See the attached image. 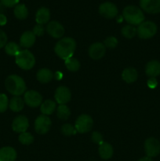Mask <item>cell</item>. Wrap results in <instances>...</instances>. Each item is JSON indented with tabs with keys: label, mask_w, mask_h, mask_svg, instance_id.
I'll use <instances>...</instances> for the list:
<instances>
[{
	"label": "cell",
	"mask_w": 160,
	"mask_h": 161,
	"mask_svg": "<svg viewBox=\"0 0 160 161\" xmlns=\"http://www.w3.org/2000/svg\"><path fill=\"white\" fill-rule=\"evenodd\" d=\"M51 125V119L47 116L42 114L35 121V130L39 135H45L50 130Z\"/></svg>",
	"instance_id": "ba28073f"
},
{
	"label": "cell",
	"mask_w": 160,
	"mask_h": 161,
	"mask_svg": "<svg viewBox=\"0 0 160 161\" xmlns=\"http://www.w3.org/2000/svg\"><path fill=\"white\" fill-rule=\"evenodd\" d=\"M123 19L130 25H139L144 21V14L141 8L130 5L124 8L122 11Z\"/></svg>",
	"instance_id": "3957f363"
},
{
	"label": "cell",
	"mask_w": 160,
	"mask_h": 161,
	"mask_svg": "<svg viewBox=\"0 0 160 161\" xmlns=\"http://www.w3.org/2000/svg\"><path fill=\"white\" fill-rule=\"evenodd\" d=\"M5 7H15L19 3V0H0Z\"/></svg>",
	"instance_id": "d590c367"
},
{
	"label": "cell",
	"mask_w": 160,
	"mask_h": 161,
	"mask_svg": "<svg viewBox=\"0 0 160 161\" xmlns=\"http://www.w3.org/2000/svg\"><path fill=\"white\" fill-rule=\"evenodd\" d=\"M19 142L22 145L28 146V145H31L33 143L34 137L31 134L28 133V132H24V133L20 134V135H19Z\"/></svg>",
	"instance_id": "f546056e"
},
{
	"label": "cell",
	"mask_w": 160,
	"mask_h": 161,
	"mask_svg": "<svg viewBox=\"0 0 160 161\" xmlns=\"http://www.w3.org/2000/svg\"><path fill=\"white\" fill-rule=\"evenodd\" d=\"M44 31H45V28L43 25H39V24H37L32 30V32L35 36H42L44 34Z\"/></svg>",
	"instance_id": "e575fe53"
},
{
	"label": "cell",
	"mask_w": 160,
	"mask_h": 161,
	"mask_svg": "<svg viewBox=\"0 0 160 161\" xmlns=\"http://www.w3.org/2000/svg\"><path fill=\"white\" fill-rule=\"evenodd\" d=\"M9 107V101L7 96L5 94H0V113L6 111Z\"/></svg>",
	"instance_id": "1f68e13d"
},
{
	"label": "cell",
	"mask_w": 160,
	"mask_h": 161,
	"mask_svg": "<svg viewBox=\"0 0 160 161\" xmlns=\"http://www.w3.org/2000/svg\"><path fill=\"white\" fill-rule=\"evenodd\" d=\"M157 25L153 21H144L138 25L136 28V34L140 39H148L153 37L157 32Z\"/></svg>",
	"instance_id": "5b68a950"
},
{
	"label": "cell",
	"mask_w": 160,
	"mask_h": 161,
	"mask_svg": "<svg viewBox=\"0 0 160 161\" xmlns=\"http://www.w3.org/2000/svg\"><path fill=\"white\" fill-rule=\"evenodd\" d=\"M93 125V120L92 117L87 114L80 115L77 118L75 124V127L77 132L80 134H85L90 131Z\"/></svg>",
	"instance_id": "8992f818"
},
{
	"label": "cell",
	"mask_w": 160,
	"mask_h": 161,
	"mask_svg": "<svg viewBox=\"0 0 160 161\" xmlns=\"http://www.w3.org/2000/svg\"><path fill=\"white\" fill-rule=\"evenodd\" d=\"M16 64L23 70H30L35 64V58L33 53L28 50H20L15 57Z\"/></svg>",
	"instance_id": "277c9868"
},
{
	"label": "cell",
	"mask_w": 160,
	"mask_h": 161,
	"mask_svg": "<svg viewBox=\"0 0 160 161\" xmlns=\"http://www.w3.org/2000/svg\"><path fill=\"white\" fill-rule=\"evenodd\" d=\"M54 74L49 69H41L38 71L36 78L41 83H48L53 80Z\"/></svg>",
	"instance_id": "7402d4cb"
},
{
	"label": "cell",
	"mask_w": 160,
	"mask_h": 161,
	"mask_svg": "<svg viewBox=\"0 0 160 161\" xmlns=\"http://www.w3.org/2000/svg\"><path fill=\"white\" fill-rule=\"evenodd\" d=\"M138 161H153L152 160V158H151V157H141V159H139Z\"/></svg>",
	"instance_id": "60d3db41"
},
{
	"label": "cell",
	"mask_w": 160,
	"mask_h": 161,
	"mask_svg": "<svg viewBox=\"0 0 160 161\" xmlns=\"http://www.w3.org/2000/svg\"><path fill=\"white\" fill-rule=\"evenodd\" d=\"M122 35L126 39H133L136 35V28L130 25H125L121 30Z\"/></svg>",
	"instance_id": "f1b7e54d"
},
{
	"label": "cell",
	"mask_w": 160,
	"mask_h": 161,
	"mask_svg": "<svg viewBox=\"0 0 160 161\" xmlns=\"http://www.w3.org/2000/svg\"><path fill=\"white\" fill-rule=\"evenodd\" d=\"M57 117L61 120H66L71 116V111L66 105H60L56 109Z\"/></svg>",
	"instance_id": "4316f807"
},
{
	"label": "cell",
	"mask_w": 160,
	"mask_h": 161,
	"mask_svg": "<svg viewBox=\"0 0 160 161\" xmlns=\"http://www.w3.org/2000/svg\"><path fill=\"white\" fill-rule=\"evenodd\" d=\"M77 132L76 129L75 127L70 124H65L61 127V133L65 136H72V135H75Z\"/></svg>",
	"instance_id": "4dcf8cb0"
},
{
	"label": "cell",
	"mask_w": 160,
	"mask_h": 161,
	"mask_svg": "<svg viewBox=\"0 0 160 161\" xmlns=\"http://www.w3.org/2000/svg\"><path fill=\"white\" fill-rule=\"evenodd\" d=\"M98 153L100 157L103 160H109L113 156L114 150H113V147L111 144L106 142H104L102 144L99 146Z\"/></svg>",
	"instance_id": "ffe728a7"
},
{
	"label": "cell",
	"mask_w": 160,
	"mask_h": 161,
	"mask_svg": "<svg viewBox=\"0 0 160 161\" xmlns=\"http://www.w3.org/2000/svg\"><path fill=\"white\" fill-rule=\"evenodd\" d=\"M91 139H92V141L95 144L99 145V146L104 142L103 136H102L101 134L98 131L93 132L92 135H91Z\"/></svg>",
	"instance_id": "836d02e7"
},
{
	"label": "cell",
	"mask_w": 160,
	"mask_h": 161,
	"mask_svg": "<svg viewBox=\"0 0 160 161\" xmlns=\"http://www.w3.org/2000/svg\"><path fill=\"white\" fill-rule=\"evenodd\" d=\"M17 157V152L13 147L5 146L0 149V161H15Z\"/></svg>",
	"instance_id": "e0dca14e"
},
{
	"label": "cell",
	"mask_w": 160,
	"mask_h": 161,
	"mask_svg": "<svg viewBox=\"0 0 160 161\" xmlns=\"http://www.w3.org/2000/svg\"><path fill=\"white\" fill-rule=\"evenodd\" d=\"M9 107L13 112L18 113L21 111L24 107V101L20 96H14L9 102Z\"/></svg>",
	"instance_id": "603a6c76"
},
{
	"label": "cell",
	"mask_w": 160,
	"mask_h": 161,
	"mask_svg": "<svg viewBox=\"0 0 160 161\" xmlns=\"http://www.w3.org/2000/svg\"><path fill=\"white\" fill-rule=\"evenodd\" d=\"M140 6L142 10L147 14L160 13V0H140Z\"/></svg>",
	"instance_id": "4fadbf2b"
},
{
	"label": "cell",
	"mask_w": 160,
	"mask_h": 161,
	"mask_svg": "<svg viewBox=\"0 0 160 161\" xmlns=\"http://www.w3.org/2000/svg\"><path fill=\"white\" fill-rule=\"evenodd\" d=\"M13 14L19 20H24L28 16V9L24 4H17L14 7Z\"/></svg>",
	"instance_id": "d4e9b609"
},
{
	"label": "cell",
	"mask_w": 160,
	"mask_h": 161,
	"mask_svg": "<svg viewBox=\"0 0 160 161\" xmlns=\"http://www.w3.org/2000/svg\"><path fill=\"white\" fill-rule=\"evenodd\" d=\"M7 23V18L4 14H0V25L3 26Z\"/></svg>",
	"instance_id": "f35d334b"
},
{
	"label": "cell",
	"mask_w": 160,
	"mask_h": 161,
	"mask_svg": "<svg viewBox=\"0 0 160 161\" xmlns=\"http://www.w3.org/2000/svg\"><path fill=\"white\" fill-rule=\"evenodd\" d=\"M137 71L133 67L126 68L122 72V79L127 83H134L137 80Z\"/></svg>",
	"instance_id": "44dd1931"
},
{
	"label": "cell",
	"mask_w": 160,
	"mask_h": 161,
	"mask_svg": "<svg viewBox=\"0 0 160 161\" xmlns=\"http://www.w3.org/2000/svg\"><path fill=\"white\" fill-rule=\"evenodd\" d=\"M5 51L9 56H17L20 51V47L14 42H9L5 46Z\"/></svg>",
	"instance_id": "484cf974"
},
{
	"label": "cell",
	"mask_w": 160,
	"mask_h": 161,
	"mask_svg": "<svg viewBox=\"0 0 160 161\" xmlns=\"http://www.w3.org/2000/svg\"><path fill=\"white\" fill-rule=\"evenodd\" d=\"M5 11V6L2 4V3L0 2V14H3V12Z\"/></svg>",
	"instance_id": "b9f144b4"
},
{
	"label": "cell",
	"mask_w": 160,
	"mask_h": 161,
	"mask_svg": "<svg viewBox=\"0 0 160 161\" xmlns=\"http://www.w3.org/2000/svg\"><path fill=\"white\" fill-rule=\"evenodd\" d=\"M147 86L151 89H155L156 88L157 85H158V81H157L156 78H150L147 80Z\"/></svg>",
	"instance_id": "74e56055"
},
{
	"label": "cell",
	"mask_w": 160,
	"mask_h": 161,
	"mask_svg": "<svg viewBox=\"0 0 160 161\" xmlns=\"http://www.w3.org/2000/svg\"><path fill=\"white\" fill-rule=\"evenodd\" d=\"M64 64H65V66L67 69V70L71 71V72H76L80 68V62L78 61V60L73 58V57L65 60Z\"/></svg>",
	"instance_id": "83f0119b"
},
{
	"label": "cell",
	"mask_w": 160,
	"mask_h": 161,
	"mask_svg": "<svg viewBox=\"0 0 160 161\" xmlns=\"http://www.w3.org/2000/svg\"><path fill=\"white\" fill-rule=\"evenodd\" d=\"M54 77H55V79H56V80H61V79H62V77H63L62 72H59V71H57V72H55Z\"/></svg>",
	"instance_id": "ab89813d"
},
{
	"label": "cell",
	"mask_w": 160,
	"mask_h": 161,
	"mask_svg": "<svg viewBox=\"0 0 160 161\" xmlns=\"http://www.w3.org/2000/svg\"><path fill=\"white\" fill-rule=\"evenodd\" d=\"M144 152L147 157L153 158L160 153V142L155 138H148L144 142Z\"/></svg>",
	"instance_id": "52a82bcc"
},
{
	"label": "cell",
	"mask_w": 160,
	"mask_h": 161,
	"mask_svg": "<svg viewBox=\"0 0 160 161\" xmlns=\"http://www.w3.org/2000/svg\"><path fill=\"white\" fill-rule=\"evenodd\" d=\"M5 86L9 93L14 96H20L26 92L24 80L17 75H10L5 81Z\"/></svg>",
	"instance_id": "7a4b0ae2"
},
{
	"label": "cell",
	"mask_w": 160,
	"mask_h": 161,
	"mask_svg": "<svg viewBox=\"0 0 160 161\" xmlns=\"http://www.w3.org/2000/svg\"><path fill=\"white\" fill-rule=\"evenodd\" d=\"M6 43H7V36L3 30H0V49L4 47Z\"/></svg>",
	"instance_id": "8d00e7d4"
},
{
	"label": "cell",
	"mask_w": 160,
	"mask_h": 161,
	"mask_svg": "<svg viewBox=\"0 0 160 161\" xmlns=\"http://www.w3.org/2000/svg\"><path fill=\"white\" fill-rule=\"evenodd\" d=\"M99 13L102 17L107 19L115 18L118 15V8L111 2H105L99 6Z\"/></svg>",
	"instance_id": "30bf717a"
},
{
	"label": "cell",
	"mask_w": 160,
	"mask_h": 161,
	"mask_svg": "<svg viewBox=\"0 0 160 161\" xmlns=\"http://www.w3.org/2000/svg\"><path fill=\"white\" fill-rule=\"evenodd\" d=\"M76 49V42L70 37L61 38L55 45L54 51L60 58L67 60L73 57Z\"/></svg>",
	"instance_id": "6da1fadb"
},
{
	"label": "cell",
	"mask_w": 160,
	"mask_h": 161,
	"mask_svg": "<svg viewBox=\"0 0 160 161\" xmlns=\"http://www.w3.org/2000/svg\"><path fill=\"white\" fill-rule=\"evenodd\" d=\"M45 31L51 37L54 39H61L64 35V28L60 22L53 20L47 24Z\"/></svg>",
	"instance_id": "8fae6325"
},
{
	"label": "cell",
	"mask_w": 160,
	"mask_h": 161,
	"mask_svg": "<svg viewBox=\"0 0 160 161\" xmlns=\"http://www.w3.org/2000/svg\"><path fill=\"white\" fill-rule=\"evenodd\" d=\"M50 19V11L46 7H40L37 10L35 14V21L39 25H45L48 24Z\"/></svg>",
	"instance_id": "ac0fdd59"
},
{
	"label": "cell",
	"mask_w": 160,
	"mask_h": 161,
	"mask_svg": "<svg viewBox=\"0 0 160 161\" xmlns=\"http://www.w3.org/2000/svg\"><path fill=\"white\" fill-rule=\"evenodd\" d=\"M36 36L31 31H26L21 35L20 39V44L22 47L30 48L35 42Z\"/></svg>",
	"instance_id": "d6986e66"
},
{
	"label": "cell",
	"mask_w": 160,
	"mask_h": 161,
	"mask_svg": "<svg viewBox=\"0 0 160 161\" xmlns=\"http://www.w3.org/2000/svg\"><path fill=\"white\" fill-rule=\"evenodd\" d=\"M28 127H29V123L28 118L23 115L17 116L12 123V129L17 133L21 134L26 132Z\"/></svg>",
	"instance_id": "9a60e30c"
},
{
	"label": "cell",
	"mask_w": 160,
	"mask_h": 161,
	"mask_svg": "<svg viewBox=\"0 0 160 161\" xmlns=\"http://www.w3.org/2000/svg\"><path fill=\"white\" fill-rule=\"evenodd\" d=\"M54 97L55 100L59 105H66L72 98V93L67 87L61 86L55 91Z\"/></svg>",
	"instance_id": "7c38bea8"
},
{
	"label": "cell",
	"mask_w": 160,
	"mask_h": 161,
	"mask_svg": "<svg viewBox=\"0 0 160 161\" xmlns=\"http://www.w3.org/2000/svg\"><path fill=\"white\" fill-rule=\"evenodd\" d=\"M56 107V102H53V100H45L40 105V111L42 113V115L49 116L55 111Z\"/></svg>",
	"instance_id": "cb8c5ba5"
},
{
	"label": "cell",
	"mask_w": 160,
	"mask_h": 161,
	"mask_svg": "<svg viewBox=\"0 0 160 161\" xmlns=\"http://www.w3.org/2000/svg\"><path fill=\"white\" fill-rule=\"evenodd\" d=\"M88 53H89V56L92 59H101L105 55V53H106V47L102 42H94L89 47Z\"/></svg>",
	"instance_id": "5bb4252c"
},
{
	"label": "cell",
	"mask_w": 160,
	"mask_h": 161,
	"mask_svg": "<svg viewBox=\"0 0 160 161\" xmlns=\"http://www.w3.org/2000/svg\"><path fill=\"white\" fill-rule=\"evenodd\" d=\"M145 73L150 78H156L160 75V61L152 60L145 66Z\"/></svg>",
	"instance_id": "2e32d148"
},
{
	"label": "cell",
	"mask_w": 160,
	"mask_h": 161,
	"mask_svg": "<svg viewBox=\"0 0 160 161\" xmlns=\"http://www.w3.org/2000/svg\"><path fill=\"white\" fill-rule=\"evenodd\" d=\"M24 101L26 105L31 108H37L42 103V97L38 91H28L24 93Z\"/></svg>",
	"instance_id": "9c48e42d"
},
{
	"label": "cell",
	"mask_w": 160,
	"mask_h": 161,
	"mask_svg": "<svg viewBox=\"0 0 160 161\" xmlns=\"http://www.w3.org/2000/svg\"><path fill=\"white\" fill-rule=\"evenodd\" d=\"M104 45L105 46V47H108V48L114 49L118 45V39L115 36H109L104 40Z\"/></svg>",
	"instance_id": "d6a6232c"
}]
</instances>
